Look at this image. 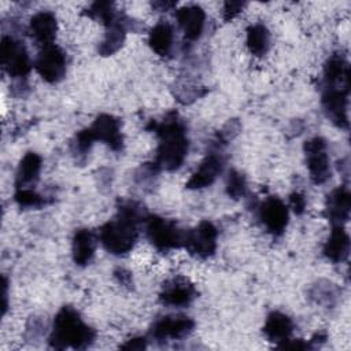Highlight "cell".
I'll return each mask as SVG.
<instances>
[{
    "label": "cell",
    "mask_w": 351,
    "mask_h": 351,
    "mask_svg": "<svg viewBox=\"0 0 351 351\" xmlns=\"http://www.w3.org/2000/svg\"><path fill=\"white\" fill-rule=\"evenodd\" d=\"M95 236L89 229H78L73 237V259L75 265H88L95 254Z\"/></svg>",
    "instance_id": "20"
},
{
    "label": "cell",
    "mask_w": 351,
    "mask_h": 351,
    "mask_svg": "<svg viewBox=\"0 0 351 351\" xmlns=\"http://www.w3.org/2000/svg\"><path fill=\"white\" fill-rule=\"evenodd\" d=\"M351 195L346 186H339L328 196L326 210L328 217L335 225L344 223L350 217Z\"/></svg>",
    "instance_id": "17"
},
{
    "label": "cell",
    "mask_w": 351,
    "mask_h": 351,
    "mask_svg": "<svg viewBox=\"0 0 351 351\" xmlns=\"http://www.w3.org/2000/svg\"><path fill=\"white\" fill-rule=\"evenodd\" d=\"M193 321L184 315H167L160 318L152 326L151 335L158 340L181 339L193 329Z\"/></svg>",
    "instance_id": "12"
},
{
    "label": "cell",
    "mask_w": 351,
    "mask_h": 351,
    "mask_svg": "<svg viewBox=\"0 0 351 351\" xmlns=\"http://www.w3.org/2000/svg\"><path fill=\"white\" fill-rule=\"evenodd\" d=\"M217 228L211 222L203 221L195 229L184 234L182 244L189 254L199 258H208L217 248Z\"/></svg>",
    "instance_id": "6"
},
{
    "label": "cell",
    "mask_w": 351,
    "mask_h": 351,
    "mask_svg": "<svg viewBox=\"0 0 351 351\" xmlns=\"http://www.w3.org/2000/svg\"><path fill=\"white\" fill-rule=\"evenodd\" d=\"M348 90L350 89L326 86V89L322 95L324 108H325L328 117L332 119V122L335 125H337L339 128L348 126V118H347Z\"/></svg>",
    "instance_id": "11"
},
{
    "label": "cell",
    "mask_w": 351,
    "mask_h": 351,
    "mask_svg": "<svg viewBox=\"0 0 351 351\" xmlns=\"http://www.w3.org/2000/svg\"><path fill=\"white\" fill-rule=\"evenodd\" d=\"M41 170V156L36 152H27L19 162L16 171V189L29 188L38 180Z\"/></svg>",
    "instance_id": "22"
},
{
    "label": "cell",
    "mask_w": 351,
    "mask_h": 351,
    "mask_svg": "<svg viewBox=\"0 0 351 351\" xmlns=\"http://www.w3.org/2000/svg\"><path fill=\"white\" fill-rule=\"evenodd\" d=\"M152 129L159 137L155 165L165 170H177L188 154L185 126L176 115H171L160 123L152 122Z\"/></svg>",
    "instance_id": "1"
},
{
    "label": "cell",
    "mask_w": 351,
    "mask_h": 351,
    "mask_svg": "<svg viewBox=\"0 0 351 351\" xmlns=\"http://www.w3.org/2000/svg\"><path fill=\"white\" fill-rule=\"evenodd\" d=\"M95 339V330L89 328L80 314L69 306L60 308L53 321L49 343L53 348H85Z\"/></svg>",
    "instance_id": "3"
},
{
    "label": "cell",
    "mask_w": 351,
    "mask_h": 351,
    "mask_svg": "<svg viewBox=\"0 0 351 351\" xmlns=\"http://www.w3.org/2000/svg\"><path fill=\"white\" fill-rule=\"evenodd\" d=\"M245 191H247V182H245L244 176L236 170L229 171L228 181H226L228 195L233 199H239L245 195Z\"/></svg>",
    "instance_id": "26"
},
{
    "label": "cell",
    "mask_w": 351,
    "mask_h": 351,
    "mask_svg": "<svg viewBox=\"0 0 351 351\" xmlns=\"http://www.w3.org/2000/svg\"><path fill=\"white\" fill-rule=\"evenodd\" d=\"M270 43L269 30L262 23L251 25L247 29V47L255 56H262L267 52Z\"/></svg>",
    "instance_id": "25"
},
{
    "label": "cell",
    "mask_w": 351,
    "mask_h": 351,
    "mask_svg": "<svg viewBox=\"0 0 351 351\" xmlns=\"http://www.w3.org/2000/svg\"><path fill=\"white\" fill-rule=\"evenodd\" d=\"M106 27H107V32H106L104 40L101 41V44L99 47V52L103 56H108V55L117 52L121 48V45L125 40V34H126L125 22H122V19L119 16L114 22L107 25Z\"/></svg>",
    "instance_id": "24"
},
{
    "label": "cell",
    "mask_w": 351,
    "mask_h": 351,
    "mask_svg": "<svg viewBox=\"0 0 351 351\" xmlns=\"http://www.w3.org/2000/svg\"><path fill=\"white\" fill-rule=\"evenodd\" d=\"M196 295L191 282L185 278H174L169 281L160 293V302L167 306H188Z\"/></svg>",
    "instance_id": "16"
},
{
    "label": "cell",
    "mask_w": 351,
    "mask_h": 351,
    "mask_svg": "<svg viewBox=\"0 0 351 351\" xmlns=\"http://www.w3.org/2000/svg\"><path fill=\"white\" fill-rule=\"evenodd\" d=\"M293 329L291 318L280 311H273L267 315L263 332L271 341H288Z\"/></svg>",
    "instance_id": "21"
},
{
    "label": "cell",
    "mask_w": 351,
    "mask_h": 351,
    "mask_svg": "<svg viewBox=\"0 0 351 351\" xmlns=\"http://www.w3.org/2000/svg\"><path fill=\"white\" fill-rule=\"evenodd\" d=\"M324 77L326 86L329 88H341L350 89V69L346 59L340 55H333L328 59Z\"/></svg>",
    "instance_id": "18"
},
{
    "label": "cell",
    "mask_w": 351,
    "mask_h": 351,
    "mask_svg": "<svg viewBox=\"0 0 351 351\" xmlns=\"http://www.w3.org/2000/svg\"><path fill=\"white\" fill-rule=\"evenodd\" d=\"M350 251V237L341 225H335L328 241L324 245L325 256L337 263L347 258Z\"/></svg>",
    "instance_id": "19"
},
{
    "label": "cell",
    "mask_w": 351,
    "mask_h": 351,
    "mask_svg": "<svg viewBox=\"0 0 351 351\" xmlns=\"http://www.w3.org/2000/svg\"><path fill=\"white\" fill-rule=\"evenodd\" d=\"M138 217V208L128 203L119 208L117 218L101 226L100 241L108 252L122 255L133 248L137 240Z\"/></svg>",
    "instance_id": "2"
},
{
    "label": "cell",
    "mask_w": 351,
    "mask_h": 351,
    "mask_svg": "<svg viewBox=\"0 0 351 351\" xmlns=\"http://www.w3.org/2000/svg\"><path fill=\"white\" fill-rule=\"evenodd\" d=\"M244 5H245V3H240V1H226L223 4L225 19H232L234 15H237L244 8Z\"/></svg>",
    "instance_id": "29"
},
{
    "label": "cell",
    "mask_w": 351,
    "mask_h": 351,
    "mask_svg": "<svg viewBox=\"0 0 351 351\" xmlns=\"http://www.w3.org/2000/svg\"><path fill=\"white\" fill-rule=\"evenodd\" d=\"M306 162L314 184H324L330 177V165L326 154V143L322 137H314L304 144Z\"/></svg>",
    "instance_id": "8"
},
{
    "label": "cell",
    "mask_w": 351,
    "mask_h": 351,
    "mask_svg": "<svg viewBox=\"0 0 351 351\" xmlns=\"http://www.w3.org/2000/svg\"><path fill=\"white\" fill-rule=\"evenodd\" d=\"M0 58L3 67L11 77L23 78L32 69V63L23 43L15 40L14 37L4 36L1 38Z\"/></svg>",
    "instance_id": "4"
},
{
    "label": "cell",
    "mask_w": 351,
    "mask_h": 351,
    "mask_svg": "<svg viewBox=\"0 0 351 351\" xmlns=\"http://www.w3.org/2000/svg\"><path fill=\"white\" fill-rule=\"evenodd\" d=\"M259 218L273 236H280L288 225V208L281 199L270 196L261 204Z\"/></svg>",
    "instance_id": "9"
},
{
    "label": "cell",
    "mask_w": 351,
    "mask_h": 351,
    "mask_svg": "<svg viewBox=\"0 0 351 351\" xmlns=\"http://www.w3.org/2000/svg\"><path fill=\"white\" fill-rule=\"evenodd\" d=\"M95 141L100 140L106 143L111 149L119 151L123 144L119 119L110 114H100L89 128Z\"/></svg>",
    "instance_id": "10"
},
{
    "label": "cell",
    "mask_w": 351,
    "mask_h": 351,
    "mask_svg": "<svg viewBox=\"0 0 351 351\" xmlns=\"http://www.w3.org/2000/svg\"><path fill=\"white\" fill-rule=\"evenodd\" d=\"M34 67L43 80L55 84L66 74V55L55 44L45 45L40 51Z\"/></svg>",
    "instance_id": "7"
},
{
    "label": "cell",
    "mask_w": 351,
    "mask_h": 351,
    "mask_svg": "<svg viewBox=\"0 0 351 351\" xmlns=\"http://www.w3.org/2000/svg\"><path fill=\"white\" fill-rule=\"evenodd\" d=\"M58 30L56 18L49 11H40L30 18L29 32L32 37L43 47L53 44Z\"/></svg>",
    "instance_id": "15"
},
{
    "label": "cell",
    "mask_w": 351,
    "mask_h": 351,
    "mask_svg": "<svg viewBox=\"0 0 351 351\" xmlns=\"http://www.w3.org/2000/svg\"><path fill=\"white\" fill-rule=\"evenodd\" d=\"M145 229L149 241L159 251L177 248L184 241V233L176 226V223L158 215H151L147 218Z\"/></svg>",
    "instance_id": "5"
},
{
    "label": "cell",
    "mask_w": 351,
    "mask_h": 351,
    "mask_svg": "<svg viewBox=\"0 0 351 351\" xmlns=\"http://www.w3.org/2000/svg\"><path fill=\"white\" fill-rule=\"evenodd\" d=\"M289 200H291V206H292V208H293V211H295L296 214H302V213L304 211L306 199H304V196H303L302 193H299V192L292 193Z\"/></svg>",
    "instance_id": "30"
},
{
    "label": "cell",
    "mask_w": 351,
    "mask_h": 351,
    "mask_svg": "<svg viewBox=\"0 0 351 351\" xmlns=\"http://www.w3.org/2000/svg\"><path fill=\"white\" fill-rule=\"evenodd\" d=\"M223 160L217 154H208L199 167L195 170V173L191 176V178L186 182V188L189 189H200L211 185L218 174L222 171Z\"/></svg>",
    "instance_id": "13"
},
{
    "label": "cell",
    "mask_w": 351,
    "mask_h": 351,
    "mask_svg": "<svg viewBox=\"0 0 351 351\" xmlns=\"http://www.w3.org/2000/svg\"><path fill=\"white\" fill-rule=\"evenodd\" d=\"M144 347H145V341L141 337L130 339L126 344L122 346V348H125V350H143Z\"/></svg>",
    "instance_id": "31"
},
{
    "label": "cell",
    "mask_w": 351,
    "mask_h": 351,
    "mask_svg": "<svg viewBox=\"0 0 351 351\" xmlns=\"http://www.w3.org/2000/svg\"><path fill=\"white\" fill-rule=\"evenodd\" d=\"M173 29L169 23L166 22H160L156 23L148 36V44L151 47V49L158 53L159 56H167L170 55L171 47H173Z\"/></svg>",
    "instance_id": "23"
},
{
    "label": "cell",
    "mask_w": 351,
    "mask_h": 351,
    "mask_svg": "<svg viewBox=\"0 0 351 351\" xmlns=\"http://www.w3.org/2000/svg\"><path fill=\"white\" fill-rule=\"evenodd\" d=\"M93 141H95V138H93V134H92L89 128L78 132L75 134V143H74L75 151L80 152V154H85L86 151H89Z\"/></svg>",
    "instance_id": "28"
},
{
    "label": "cell",
    "mask_w": 351,
    "mask_h": 351,
    "mask_svg": "<svg viewBox=\"0 0 351 351\" xmlns=\"http://www.w3.org/2000/svg\"><path fill=\"white\" fill-rule=\"evenodd\" d=\"M176 18L186 40L195 41L202 36L204 21H206V14L202 7L199 5L181 7L176 12Z\"/></svg>",
    "instance_id": "14"
},
{
    "label": "cell",
    "mask_w": 351,
    "mask_h": 351,
    "mask_svg": "<svg viewBox=\"0 0 351 351\" xmlns=\"http://www.w3.org/2000/svg\"><path fill=\"white\" fill-rule=\"evenodd\" d=\"M15 202L21 207H40V206H43L45 203L44 199L38 193H36L33 189H30V188L16 189Z\"/></svg>",
    "instance_id": "27"
}]
</instances>
